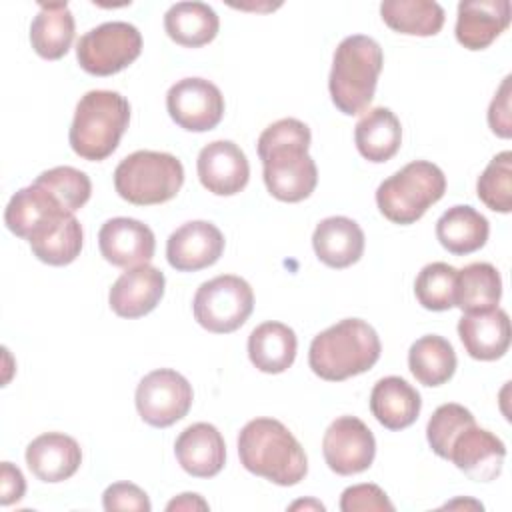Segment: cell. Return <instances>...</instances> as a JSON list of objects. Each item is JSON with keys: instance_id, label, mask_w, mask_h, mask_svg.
Returning <instances> with one entry per match:
<instances>
[{"instance_id": "obj_35", "label": "cell", "mask_w": 512, "mask_h": 512, "mask_svg": "<svg viewBox=\"0 0 512 512\" xmlns=\"http://www.w3.org/2000/svg\"><path fill=\"white\" fill-rule=\"evenodd\" d=\"M478 198L494 212L508 214L512 210V152L496 154L476 182Z\"/></svg>"}, {"instance_id": "obj_39", "label": "cell", "mask_w": 512, "mask_h": 512, "mask_svg": "<svg viewBox=\"0 0 512 512\" xmlns=\"http://www.w3.org/2000/svg\"><path fill=\"white\" fill-rule=\"evenodd\" d=\"M102 506L108 512L116 510H136V512H150L152 504L148 494L132 484V482H114L102 494Z\"/></svg>"}, {"instance_id": "obj_11", "label": "cell", "mask_w": 512, "mask_h": 512, "mask_svg": "<svg viewBox=\"0 0 512 512\" xmlns=\"http://www.w3.org/2000/svg\"><path fill=\"white\" fill-rule=\"evenodd\" d=\"M170 118L188 132H206L220 124L224 116V96L206 78H182L166 94Z\"/></svg>"}, {"instance_id": "obj_8", "label": "cell", "mask_w": 512, "mask_h": 512, "mask_svg": "<svg viewBox=\"0 0 512 512\" xmlns=\"http://www.w3.org/2000/svg\"><path fill=\"white\" fill-rule=\"evenodd\" d=\"M252 308L254 292L250 284L234 274H222L202 282L192 300L196 322L214 334L238 330L252 314Z\"/></svg>"}, {"instance_id": "obj_14", "label": "cell", "mask_w": 512, "mask_h": 512, "mask_svg": "<svg viewBox=\"0 0 512 512\" xmlns=\"http://www.w3.org/2000/svg\"><path fill=\"white\" fill-rule=\"evenodd\" d=\"M200 184L216 196H234L246 188L250 164L246 154L232 140L206 144L196 160Z\"/></svg>"}, {"instance_id": "obj_17", "label": "cell", "mask_w": 512, "mask_h": 512, "mask_svg": "<svg viewBox=\"0 0 512 512\" xmlns=\"http://www.w3.org/2000/svg\"><path fill=\"white\" fill-rule=\"evenodd\" d=\"M164 286L166 278L158 268L150 264L134 266L112 284L108 304L120 318H140L158 306Z\"/></svg>"}, {"instance_id": "obj_28", "label": "cell", "mask_w": 512, "mask_h": 512, "mask_svg": "<svg viewBox=\"0 0 512 512\" xmlns=\"http://www.w3.org/2000/svg\"><path fill=\"white\" fill-rule=\"evenodd\" d=\"M490 234V224L472 206H452L436 222V238L444 250L454 256H466L480 250Z\"/></svg>"}, {"instance_id": "obj_9", "label": "cell", "mask_w": 512, "mask_h": 512, "mask_svg": "<svg viewBox=\"0 0 512 512\" xmlns=\"http://www.w3.org/2000/svg\"><path fill=\"white\" fill-rule=\"evenodd\" d=\"M142 52V34L130 22H104L76 44V60L80 68L92 76H112L128 68Z\"/></svg>"}, {"instance_id": "obj_5", "label": "cell", "mask_w": 512, "mask_h": 512, "mask_svg": "<svg viewBox=\"0 0 512 512\" xmlns=\"http://www.w3.org/2000/svg\"><path fill=\"white\" fill-rule=\"evenodd\" d=\"M128 122L130 104L120 92L90 90L76 104L68 142L80 158L100 162L118 148Z\"/></svg>"}, {"instance_id": "obj_42", "label": "cell", "mask_w": 512, "mask_h": 512, "mask_svg": "<svg viewBox=\"0 0 512 512\" xmlns=\"http://www.w3.org/2000/svg\"><path fill=\"white\" fill-rule=\"evenodd\" d=\"M166 510H208V502L194 492H184L178 498L170 500Z\"/></svg>"}, {"instance_id": "obj_27", "label": "cell", "mask_w": 512, "mask_h": 512, "mask_svg": "<svg viewBox=\"0 0 512 512\" xmlns=\"http://www.w3.org/2000/svg\"><path fill=\"white\" fill-rule=\"evenodd\" d=\"M74 16L66 2H40V10L30 24V44L44 60L62 58L74 40Z\"/></svg>"}, {"instance_id": "obj_16", "label": "cell", "mask_w": 512, "mask_h": 512, "mask_svg": "<svg viewBox=\"0 0 512 512\" xmlns=\"http://www.w3.org/2000/svg\"><path fill=\"white\" fill-rule=\"evenodd\" d=\"M504 458V442L490 430H484L476 424L456 436L448 456V460H452L460 472L476 482L496 480L502 472Z\"/></svg>"}, {"instance_id": "obj_32", "label": "cell", "mask_w": 512, "mask_h": 512, "mask_svg": "<svg viewBox=\"0 0 512 512\" xmlns=\"http://www.w3.org/2000/svg\"><path fill=\"white\" fill-rule=\"evenodd\" d=\"M408 368L420 384L440 386L454 376L456 352L446 338L426 334L410 346Z\"/></svg>"}, {"instance_id": "obj_15", "label": "cell", "mask_w": 512, "mask_h": 512, "mask_svg": "<svg viewBox=\"0 0 512 512\" xmlns=\"http://www.w3.org/2000/svg\"><path fill=\"white\" fill-rule=\"evenodd\" d=\"M100 254L106 262L120 268L148 264L156 250V238L150 226L136 218H110L98 232Z\"/></svg>"}, {"instance_id": "obj_23", "label": "cell", "mask_w": 512, "mask_h": 512, "mask_svg": "<svg viewBox=\"0 0 512 512\" xmlns=\"http://www.w3.org/2000/svg\"><path fill=\"white\" fill-rule=\"evenodd\" d=\"M420 408L418 390L400 376L380 378L370 392V412L388 430H402L414 424Z\"/></svg>"}, {"instance_id": "obj_18", "label": "cell", "mask_w": 512, "mask_h": 512, "mask_svg": "<svg viewBox=\"0 0 512 512\" xmlns=\"http://www.w3.org/2000/svg\"><path fill=\"white\" fill-rule=\"evenodd\" d=\"M174 454L184 472L196 478L216 476L226 462V444L214 424L196 422L180 432Z\"/></svg>"}, {"instance_id": "obj_38", "label": "cell", "mask_w": 512, "mask_h": 512, "mask_svg": "<svg viewBox=\"0 0 512 512\" xmlns=\"http://www.w3.org/2000/svg\"><path fill=\"white\" fill-rule=\"evenodd\" d=\"M342 512H394V504L388 500L386 492L376 484H356L348 486L340 496Z\"/></svg>"}, {"instance_id": "obj_10", "label": "cell", "mask_w": 512, "mask_h": 512, "mask_svg": "<svg viewBox=\"0 0 512 512\" xmlns=\"http://www.w3.org/2000/svg\"><path fill=\"white\" fill-rule=\"evenodd\" d=\"M194 400L190 382L172 368H158L146 374L136 386V410L154 428H168L182 420Z\"/></svg>"}, {"instance_id": "obj_19", "label": "cell", "mask_w": 512, "mask_h": 512, "mask_svg": "<svg viewBox=\"0 0 512 512\" xmlns=\"http://www.w3.org/2000/svg\"><path fill=\"white\" fill-rule=\"evenodd\" d=\"M510 24L508 0H462L456 16V40L468 50L488 48Z\"/></svg>"}, {"instance_id": "obj_34", "label": "cell", "mask_w": 512, "mask_h": 512, "mask_svg": "<svg viewBox=\"0 0 512 512\" xmlns=\"http://www.w3.org/2000/svg\"><path fill=\"white\" fill-rule=\"evenodd\" d=\"M458 270L446 262L426 264L414 282V294L422 308L444 312L454 306V286Z\"/></svg>"}, {"instance_id": "obj_21", "label": "cell", "mask_w": 512, "mask_h": 512, "mask_svg": "<svg viewBox=\"0 0 512 512\" xmlns=\"http://www.w3.org/2000/svg\"><path fill=\"white\" fill-rule=\"evenodd\" d=\"M458 336L474 360H498L510 346V318L502 308L470 312L458 320Z\"/></svg>"}, {"instance_id": "obj_3", "label": "cell", "mask_w": 512, "mask_h": 512, "mask_svg": "<svg viewBox=\"0 0 512 512\" xmlns=\"http://www.w3.org/2000/svg\"><path fill=\"white\" fill-rule=\"evenodd\" d=\"M382 352L376 330L362 318H344L316 334L308 364L316 376L328 382H342L370 370Z\"/></svg>"}, {"instance_id": "obj_26", "label": "cell", "mask_w": 512, "mask_h": 512, "mask_svg": "<svg viewBox=\"0 0 512 512\" xmlns=\"http://www.w3.org/2000/svg\"><path fill=\"white\" fill-rule=\"evenodd\" d=\"M298 350L296 334L282 322H262L248 336L250 362L266 374H280L294 364Z\"/></svg>"}, {"instance_id": "obj_33", "label": "cell", "mask_w": 512, "mask_h": 512, "mask_svg": "<svg viewBox=\"0 0 512 512\" xmlns=\"http://www.w3.org/2000/svg\"><path fill=\"white\" fill-rule=\"evenodd\" d=\"M380 16L388 28L408 36H434L444 26V8L434 0H386Z\"/></svg>"}, {"instance_id": "obj_30", "label": "cell", "mask_w": 512, "mask_h": 512, "mask_svg": "<svg viewBox=\"0 0 512 512\" xmlns=\"http://www.w3.org/2000/svg\"><path fill=\"white\" fill-rule=\"evenodd\" d=\"M220 18L204 2H176L164 14V30L180 46L200 48L218 34Z\"/></svg>"}, {"instance_id": "obj_22", "label": "cell", "mask_w": 512, "mask_h": 512, "mask_svg": "<svg viewBox=\"0 0 512 512\" xmlns=\"http://www.w3.org/2000/svg\"><path fill=\"white\" fill-rule=\"evenodd\" d=\"M312 248L320 262L342 270L356 264L364 254V232L352 218L330 216L314 228Z\"/></svg>"}, {"instance_id": "obj_37", "label": "cell", "mask_w": 512, "mask_h": 512, "mask_svg": "<svg viewBox=\"0 0 512 512\" xmlns=\"http://www.w3.org/2000/svg\"><path fill=\"white\" fill-rule=\"evenodd\" d=\"M474 424H476V420L468 408H464L456 402L438 406L426 426V438H428L432 452L436 456L448 460L450 448H452V442L456 440V436Z\"/></svg>"}, {"instance_id": "obj_20", "label": "cell", "mask_w": 512, "mask_h": 512, "mask_svg": "<svg viewBox=\"0 0 512 512\" xmlns=\"http://www.w3.org/2000/svg\"><path fill=\"white\" fill-rule=\"evenodd\" d=\"M26 464L42 482H62L82 464L80 444L64 432H46L26 446Z\"/></svg>"}, {"instance_id": "obj_7", "label": "cell", "mask_w": 512, "mask_h": 512, "mask_svg": "<svg viewBox=\"0 0 512 512\" xmlns=\"http://www.w3.org/2000/svg\"><path fill=\"white\" fill-rule=\"evenodd\" d=\"M184 184L182 162L156 150H136L120 160L114 170L118 196L136 206H152L172 200Z\"/></svg>"}, {"instance_id": "obj_4", "label": "cell", "mask_w": 512, "mask_h": 512, "mask_svg": "<svg viewBox=\"0 0 512 512\" xmlns=\"http://www.w3.org/2000/svg\"><path fill=\"white\" fill-rule=\"evenodd\" d=\"M382 64V48L370 36L352 34L336 46L328 90L334 106L342 114L356 116L370 106Z\"/></svg>"}, {"instance_id": "obj_1", "label": "cell", "mask_w": 512, "mask_h": 512, "mask_svg": "<svg viewBox=\"0 0 512 512\" xmlns=\"http://www.w3.org/2000/svg\"><path fill=\"white\" fill-rule=\"evenodd\" d=\"M310 128L296 118L270 124L258 138V156L268 192L282 202L308 198L318 184L316 162L308 154Z\"/></svg>"}, {"instance_id": "obj_41", "label": "cell", "mask_w": 512, "mask_h": 512, "mask_svg": "<svg viewBox=\"0 0 512 512\" xmlns=\"http://www.w3.org/2000/svg\"><path fill=\"white\" fill-rule=\"evenodd\" d=\"M26 492V480L12 462H2L0 466V504L10 506L20 502Z\"/></svg>"}, {"instance_id": "obj_13", "label": "cell", "mask_w": 512, "mask_h": 512, "mask_svg": "<svg viewBox=\"0 0 512 512\" xmlns=\"http://www.w3.org/2000/svg\"><path fill=\"white\" fill-rule=\"evenodd\" d=\"M224 252V236L206 220H190L176 228L166 242V260L178 272H196L218 262Z\"/></svg>"}, {"instance_id": "obj_12", "label": "cell", "mask_w": 512, "mask_h": 512, "mask_svg": "<svg viewBox=\"0 0 512 512\" xmlns=\"http://www.w3.org/2000/svg\"><path fill=\"white\" fill-rule=\"evenodd\" d=\"M322 454L332 472L340 476L360 474L374 462L376 440L360 418L340 416L324 432Z\"/></svg>"}, {"instance_id": "obj_29", "label": "cell", "mask_w": 512, "mask_h": 512, "mask_svg": "<svg viewBox=\"0 0 512 512\" xmlns=\"http://www.w3.org/2000/svg\"><path fill=\"white\" fill-rule=\"evenodd\" d=\"M354 142L362 158L380 164L390 160L402 144V126L390 108L368 110L354 128Z\"/></svg>"}, {"instance_id": "obj_24", "label": "cell", "mask_w": 512, "mask_h": 512, "mask_svg": "<svg viewBox=\"0 0 512 512\" xmlns=\"http://www.w3.org/2000/svg\"><path fill=\"white\" fill-rule=\"evenodd\" d=\"M62 214H68V210L46 188L32 182L10 198L4 210V222L12 234L28 240L42 224Z\"/></svg>"}, {"instance_id": "obj_2", "label": "cell", "mask_w": 512, "mask_h": 512, "mask_svg": "<svg viewBox=\"0 0 512 512\" xmlns=\"http://www.w3.org/2000/svg\"><path fill=\"white\" fill-rule=\"evenodd\" d=\"M240 464L278 486H294L308 472V458L294 434L274 418H254L238 434Z\"/></svg>"}, {"instance_id": "obj_36", "label": "cell", "mask_w": 512, "mask_h": 512, "mask_svg": "<svg viewBox=\"0 0 512 512\" xmlns=\"http://www.w3.org/2000/svg\"><path fill=\"white\" fill-rule=\"evenodd\" d=\"M38 186L46 188L68 212L82 208L92 194V182L86 172L72 166H56L44 170L34 180Z\"/></svg>"}, {"instance_id": "obj_25", "label": "cell", "mask_w": 512, "mask_h": 512, "mask_svg": "<svg viewBox=\"0 0 512 512\" xmlns=\"http://www.w3.org/2000/svg\"><path fill=\"white\" fill-rule=\"evenodd\" d=\"M82 242V226L70 212L48 220L28 238L32 254L50 266H66L74 262L82 250Z\"/></svg>"}, {"instance_id": "obj_40", "label": "cell", "mask_w": 512, "mask_h": 512, "mask_svg": "<svg viewBox=\"0 0 512 512\" xmlns=\"http://www.w3.org/2000/svg\"><path fill=\"white\" fill-rule=\"evenodd\" d=\"M512 76H506L500 84V88L496 90L490 108H488V124L490 130L500 136V138H510L512 136V114H510V96H512V88H510Z\"/></svg>"}, {"instance_id": "obj_6", "label": "cell", "mask_w": 512, "mask_h": 512, "mask_svg": "<svg viewBox=\"0 0 512 512\" xmlns=\"http://www.w3.org/2000/svg\"><path fill=\"white\" fill-rule=\"evenodd\" d=\"M444 192V172L428 160H414L380 182L376 190V206L390 222L408 226L420 220Z\"/></svg>"}, {"instance_id": "obj_43", "label": "cell", "mask_w": 512, "mask_h": 512, "mask_svg": "<svg viewBox=\"0 0 512 512\" xmlns=\"http://www.w3.org/2000/svg\"><path fill=\"white\" fill-rule=\"evenodd\" d=\"M290 508H292V510H298V508H316V510H324V506H322L320 502H314V500H310V502H294Z\"/></svg>"}, {"instance_id": "obj_31", "label": "cell", "mask_w": 512, "mask_h": 512, "mask_svg": "<svg viewBox=\"0 0 512 512\" xmlns=\"http://www.w3.org/2000/svg\"><path fill=\"white\" fill-rule=\"evenodd\" d=\"M502 296L500 272L488 262H472L458 270L454 306L464 314L486 312L498 306Z\"/></svg>"}]
</instances>
